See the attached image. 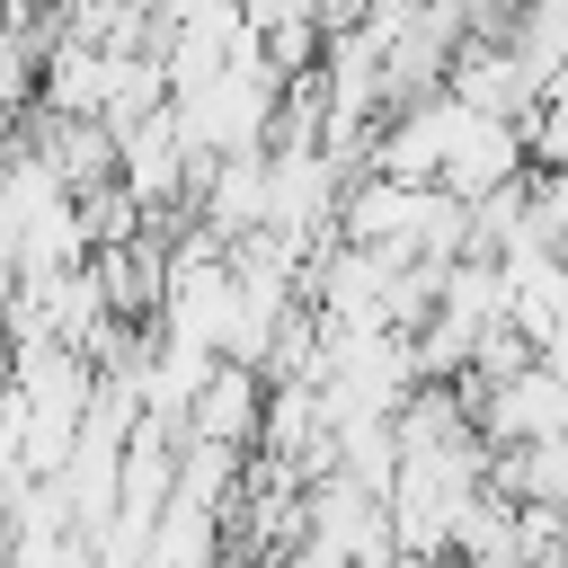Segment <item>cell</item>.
Listing matches in <instances>:
<instances>
[{"label":"cell","instance_id":"6da1fadb","mask_svg":"<svg viewBox=\"0 0 568 568\" xmlns=\"http://www.w3.org/2000/svg\"><path fill=\"white\" fill-rule=\"evenodd\" d=\"M506 44L541 71V80H568V0H524L506 18Z\"/></svg>","mask_w":568,"mask_h":568},{"label":"cell","instance_id":"7a4b0ae2","mask_svg":"<svg viewBox=\"0 0 568 568\" xmlns=\"http://www.w3.org/2000/svg\"><path fill=\"white\" fill-rule=\"evenodd\" d=\"M426 568H524V559H506V550H435Z\"/></svg>","mask_w":568,"mask_h":568}]
</instances>
